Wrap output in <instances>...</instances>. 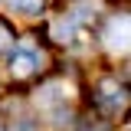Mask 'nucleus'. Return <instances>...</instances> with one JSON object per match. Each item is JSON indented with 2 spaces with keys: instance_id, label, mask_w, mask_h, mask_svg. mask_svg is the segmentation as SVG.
I'll return each mask as SVG.
<instances>
[{
  "instance_id": "f257e3e1",
  "label": "nucleus",
  "mask_w": 131,
  "mask_h": 131,
  "mask_svg": "<svg viewBox=\"0 0 131 131\" xmlns=\"http://www.w3.org/2000/svg\"><path fill=\"white\" fill-rule=\"evenodd\" d=\"M7 66H10V72L13 75H30L33 69L39 66V52H36V46H33L30 39H20L13 49H10V56H7Z\"/></svg>"
},
{
  "instance_id": "f03ea898",
  "label": "nucleus",
  "mask_w": 131,
  "mask_h": 131,
  "mask_svg": "<svg viewBox=\"0 0 131 131\" xmlns=\"http://www.w3.org/2000/svg\"><path fill=\"white\" fill-rule=\"evenodd\" d=\"M105 43H108L112 52H125V49H128V16H115L112 23H108Z\"/></svg>"
},
{
  "instance_id": "7ed1b4c3",
  "label": "nucleus",
  "mask_w": 131,
  "mask_h": 131,
  "mask_svg": "<svg viewBox=\"0 0 131 131\" xmlns=\"http://www.w3.org/2000/svg\"><path fill=\"white\" fill-rule=\"evenodd\" d=\"M10 10L23 16H39L43 13V0H10Z\"/></svg>"
},
{
  "instance_id": "20e7f679",
  "label": "nucleus",
  "mask_w": 131,
  "mask_h": 131,
  "mask_svg": "<svg viewBox=\"0 0 131 131\" xmlns=\"http://www.w3.org/2000/svg\"><path fill=\"white\" fill-rule=\"evenodd\" d=\"M7 46H10V30H7V26L0 23V52H3Z\"/></svg>"
}]
</instances>
